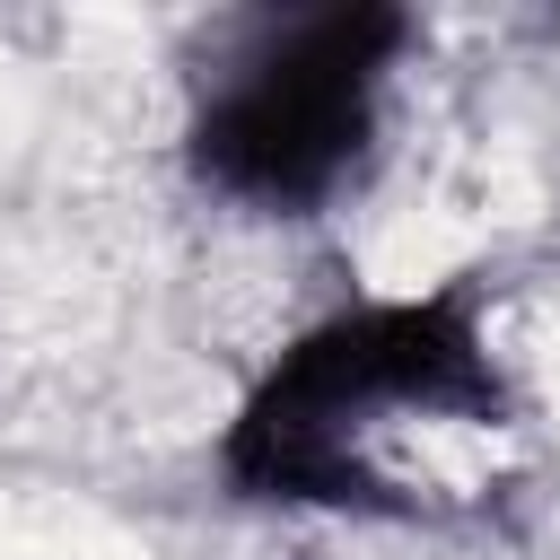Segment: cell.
I'll return each instance as SVG.
<instances>
[{
	"mask_svg": "<svg viewBox=\"0 0 560 560\" xmlns=\"http://www.w3.org/2000/svg\"><path fill=\"white\" fill-rule=\"evenodd\" d=\"M508 368L464 289L359 298L306 324L236 402L219 472L245 499L332 516H446L499 481Z\"/></svg>",
	"mask_w": 560,
	"mask_h": 560,
	"instance_id": "6da1fadb",
	"label": "cell"
},
{
	"mask_svg": "<svg viewBox=\"0 0 560 560\" xmlns=\"http://www.w3.org/2000/svg\"><path fill=\"white\" fill-rule=\"evenodd\" d=\"M402 44V9H262L219 26L184 105L192 175L236 210H324L376 149Z\"/></svg>",
	"mask_w": 560,
	"mask_h": 560,
	"instance_id": "7a4b0ae2",
	"label": "cell"
}]
</instances>
